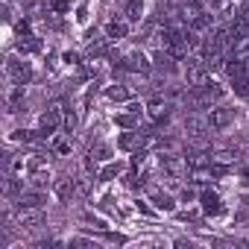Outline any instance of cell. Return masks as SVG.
I'll return each instance as SVG.
<instances>
[{"label":"cell","mask_w":249,"mask_h":249,"mask_svg":"<svg viewBox=\"0 0 249 249\" xmlns=\"http://www.w3.org/2000/svg\"><path fill=\"white\" fill-rule=\"evenodd\" d=\"M147 144H153V138H150V132H123L120 135V141H117V147L120 150H126V153H138V150H144Z\"/></svg>","instance_id":"cell-1"},{"label":"cell","mask_w":249,"mask_h":249,"mask_svg":"<svg viewBox=\"0 0 249 249\" xmlns=\"http://www.w3.org/2000/svg\"><path fill=\"white\" fill-rule=\"evenodd\" d=\"M59 123H62V114H59V106H53V108H47L41 117H38V135L44 138V135H56V129H59Z\"/></svg>","instance_id":"cell-2"},{"label":"cell","mask_w":249,"mask_h":249,"mask_svg":"<svg viewBox=\"0 0 249 249\" xmlns=\"http://www.w3.org/2000/svg\"><path fill=\"white\" fill-rule=\"evenodd\" d=\"M6 71H9V76H12V82H15V85H27V82L33 79V68H30L27 62L9 59V62H6Z\"/></svg>","instance_id":"cell-3"},{"label":"cell","mask_w":249,"mask_h":249,"mask_svg":"<svg viewBox=\"0 0 249 249\" xmlns=\"http://www.w3.org/2000/svg\"><path fill=\"white\" fill-rule=\"evenodd\" d=\"M231 120H234V108H211L208 126H211V129H226Z\"/></svg>","instance_id":"cell-4"},{"label":"cell","mask_w":249,"mask_h":249,"mask_svg":"<svg viewBox=\"0 0 249 249\" xmlns=\"http://www.w3.org/2000/svg\"><path fill=\"white\" fill-rule=\"evenodd\" d=\"M150 117H153V123L156 126H161V123H167V117H170V106L164 103V100H150Z\"/></svg>","instance_id":"cell-5"},{"label":"cell","mask_w":249,"mask_h":249,"mask_svg":"<svg viewBox=\"0 0 249 249\" xmlns=\"http://www.w3.org/2000/svg\"><path fill=\"white\" fill-rule=\"evenodd\" d=\"M53 191H56V196H59L62 202H68V199L76 194V182H73V179H68V176H62V179H56V182H53Z\"/></svg>","instance_id":"cell-6"},{"label":"cell","mask_w":249,"mask_h":249,"mask_svg":"<svg viewBox=\"0 0 249 249\" xmlns=\"http://www.w3.org/2000/svg\"><path fill=\"white\" fill-rule=\"evenodd\" d=\"M126 36H129V24L126 21H108L106 24V38L120 41V38H126Z\"/></svg>","instance_id":"cell-7"},{"label":"cell","mask_w":249,"mask_h":249,"mask_svg":"<svg viewBox=\"0 0 249 249\" xmlns=\"http://www.w3.org/2000/svg\"><path fill=\"white\" fill-rule=\"evenodd\" d=\"M41 223H44L41 208H21V226H27V229H38Z\"/></svg>","instance_id":"cell-8"},{"label":"cell","mask_w":249,"mask_h":249,"mask_svg":"<svg viewBox=\"0 0 249 249\" xmlns=\"http://www.w3.org/2000/svg\"><path fill=\"white\" fill-rule=\"evenodd\" d=\"M185 129H188V135H194V138H202L211 126H208V120H199V117H185Z\"/></svg>","instance_id":"cell-9"},{"label":"cell","mask_w":249,"mask_h":249,"mask_svg":"<svg viewBox=\"0 0 249 249\" xmlns=\"http://www.w3.org/2000/svg\"><path fill=\"white\" fill-rule=\"evenodd\" d=\"M199 202H202V211H205V214H220V211H223L220 196H217V194H211V191H205V194L199 196Z\"/></svg>","instance_id":"cell-10"},{"label":"cell","mask_w":249,"mask_h":249,"mask_svg":"<svg viewBox=\"0 0 249 249\" xmlns=\"http://www.w3.org/2000/svg\"><path fill=\"white\" fill-rule=\"evenodd\" d=\"M41 202H44V196L38 191H27V194L18 196V205L21 208H41Z\"/></svg>","instance_id":"cell-11"},{"label":"cell","mask_w":249,"mask_h":249,"mask_svg":"<svg viewBox=\"0 0 249 249\" xmlns=\"http://www.w3.org/2000/svg\"><path fill=\"white\" fill-rule=\"evenodd\" d=\"M150 199H153V205H156L159 211H173V208H176L173 196H167V194H161V191H153V194H150Z\"/></svg>","instance_id":"cell-12"},{"label":"cell","mask_w":249,"mask_h":249,"mask_svg":"<svg viewBox=\"0 0 249 249\" xmlns=\"http://www.w3.org/2000/svg\"><path fill=\"white\" fill-rule=\"evenodd\" d=\"M38 50H41V41L36 36H27L18 41V53H38Z\"/></svg>","instance_id":"cell-13"},{"label":"cell","mask_w":249,"mask_h":249,"mask_svg":"<svg viewBox=\"0 0 249 249\" xmlns=\"http://www.w3.org/2000/svg\"><path fill=\"white\" fill-rule=\"evenodd\" d=\"M123 12H126V21H141V15H144V3H141V0H129Z\"/></svg>","instance_id":"cell-14"},{"label":"cell","mask_w":249,"mask_h":249,"mask_svg":"<svg viewBox=\"0 0 249 249\" xmlns=\"http://www.w3.org/2000/svg\"><path fill=\"white\" fill-rule=\"evenodd\" d=\"M71 147H73V138H71V132H68L65 138H53V150H56L59 156H65V153H71Z\"/></svg>","instance_id":"cell-15"},{"label":"cell","mask_w":249,"mask_h":249,"mask_svg":"<svg viewBox=\"0 0 249 249\" xmlns=\"http://www.w3.org/2000/svg\"><path fill=\"white\" fill-rule=\"evenodd\" d=\"M117 126H123V129H135V126H138V114H135V111H129V114H117Z\"/></svg>","instance_id":"cell-16"},{"label":"cell","mask_w":249,"mask_h":249,"mask_svg":"<svg viewBox=\"0 0 249 249\" xmlns=\"http://www.w3.org/2000/svg\"><path fill=\"white\" fill-rule=\"evenodd\" d=\"M106 94H108V100H117V103H123V100L129 97V91H126V88H120V85H111Z\"/></svg>","instance_id":"cell-17"},{"label":"cell","mask_w":249,"mask_h":249,"mask_svg":"<svg viewBox=\"0 0 249 249\" xmlns=\"http://www.w3.org/2000/svg\"><path fill=\"white\" fill-rule=\"evenodd\" d=\"M234 94L249 97V73H246V76H240V79H234Z\"/></svg>","instance_id":"cell-18"},{"label":"cell","mask_w":249,"mask_h":249,"mask_svg":"<svg viewBox=\"0 0 249 249\" xmlns=\"http://www.w3.org/2000/svg\"><path fill=\"white\" fill-rule=\"evenodd\" d=\"M91 153H94V159H97V161H108V159H111V147H106V144H100V147H97V150H91Z\"/></svg>","instance_id":"cell-19"},{"label":"cell","mask_w":249,"mask_h":249,"mask_svg":"<svg viewBox=\"0 0 249 249\" xmlns=\"http://www.w3.org/2000/svg\"><path fill=\"white\" fill-rule=\"evenodd\" d=\"M117 173H120V164H108V167H106V170H103L97 179H100V182H108V179H114Z\"/></svg>","instance_id":"cell-20"},{"label":"cell","mask_w":249,"mask_h":249,"mask_svg":"<svg viewBox=\"0 0 249 249\" xmlns=\"http://www.w3.org/2000/svg\"><path fill=\"white\" fill-rule=\"evenodd\" d=\"M50 9L62 15V12H68V9H71V0H50Z\"/></svg>","instance_id":"cell-21"},{"label":"cell","mask_w":249,"mask_h":249,"mask_svg":"<svg viewBox=\"0 0 249 249\" xmlns=\"http://www.w3.org/2000/svg\"><path fill=\"white\" fill-rule=\"evenodd\" d=\"M65 129H68V132H73V129H76V114H73V111H68V114H65Z\"/></svg>","instance_id":"cell-22"},{"label":"cell","mask_w":249,"mask_h":249,"mask_svg":"<svg viewBox=\"0 0 249 249\" xmlns=\"http://www.w3.org/2000/svg\"><path fill=\"white\" fill-rule=\"evenodd\" d=\"M208 170H211V176H226V173H229V167H226V164H214V161H211V167H208Z\"/></svg>","instance_id":"cell-23"},{"label":"cell","mask_w":249,"mask_h":249,"mask_svg":"<svg viewBox=\"0 0 249 249\" xmlns=\"http://www.w3.org/2000/svg\"><path fill=\"white\" fill-rule=\"evenodd\" d=\"M91 182H94V179H82V182H76V194H82V196H85V194L91 191Z\"/></svg>","instance_id":"cell-24"},{"label":"cell","mask_w":249,"mask_h":249,"mask_svg":"<svg viewBox=\"0 0 249 249\" xmlns=\"http://www.w3.org/2000/svg\"><path fill=\"white\" fill-rule=\"evenodd\" d=\"M194 196H196L194 188H185V191H182V202H194Z\"/></svg>","instance_id":"cell-25"},{"label":"cell","mask_w":249,"mask_h":249,"mask_svg":"<svg viewBox=\"0 0 249 249\" xmlns=\"http://www.w3.org/2000/svg\"><path fill=\"white\" fill-rule=\"evenodd\" d=\"M243 176H246V179H249V170H243Z\"/></svg>","instance_id":"cell-26"},{"label":"cell","mask_w":249,"mask_h":249,"mask_svg":"<svg viewBox=\"0 0 249 249\" xmlns=\"http://www.w3.org/2000/svg\"><path fill=\"white\" fill-rule=\"evenodd\" d=\"M173 3H182V0H173Z\"/></svg>","instance_id":"cell-27"}]
</instances>
